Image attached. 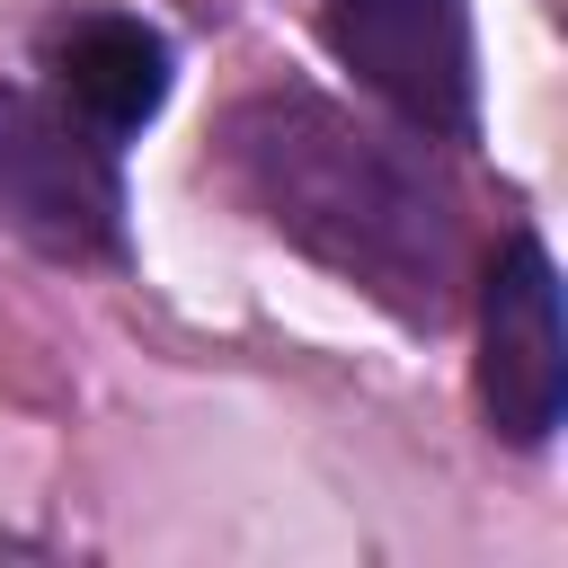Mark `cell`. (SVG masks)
<instances>
[{"instance_id":"obj_2","label":"cell","mask_w":568,"mask_h":568,"mask_svg":"<svg viewBox=\"0 0 568 568\" xmlns=\"http://www.w3.org/2000/svg\"><path fill=\"white\" fill-rule=\"evenodd\" d=\"M0 231L62 266L124 257V160L53 89L0 80Z\"/></svg>"},{"instance_id":"obj_1","label":"cell","mask_w":568,"mask_h":568,"mask_svg":"<svg viewBox=\"0 0 568 568\" xmlns=\"http://www.w3.org/2000/svg\"><path fill=\"white\" fill-rule=\"evenodd\" d=\"M222 178L275 240H293L302 257H320L328 275L373 293L390 320H408V328L453 320L462 195L426 160V133H408V124L382 133V124L346 115L337 98L284 80L222 115Z\"/></svg>"},{"instance_id":"obj_4","label":"cell","mask_w":568,"mask_h":568,"mask_svg":"<svg viewBox=\"0 0 568 568\" xmlns=\"http://www.w3.org/2000/svg\"><path fill=\"white\" fill-rule=\"evenodd\" d=\"M479 408L488 435L541 453L568 417V337H559V266L541 231H506L479 266Z\"/></svg>"},{"instance_id":"obj_3","label":"cell","mask_w":568,"mask_h":568,"mask_svg":"<svg viewBox=\"0 0 568 568\" xmlns=\"http://www.w3.org/2000/svg\"><path fill=\"white\" fill-rule=\"evenodd\" d=\"M328 53L426 142L479 133V44L470 0H320Z\"/></svg>"},{"instance_id":"obj_5","label":"cell","mask_w":568,"mask_h":568,"mask_svg":"<svg viewBox=\"0 0 568 568\" xmlns=\"http://www.w3.org/2000/svg\"><path fill=\"white\" fill-rule=\"evenodd\" d=\"M36 62H44L53 98L106 142L142 133L178 89L169 36L151 18H133V9H62V18H44L36 27Z\"/></svg>"}]
</instances>
